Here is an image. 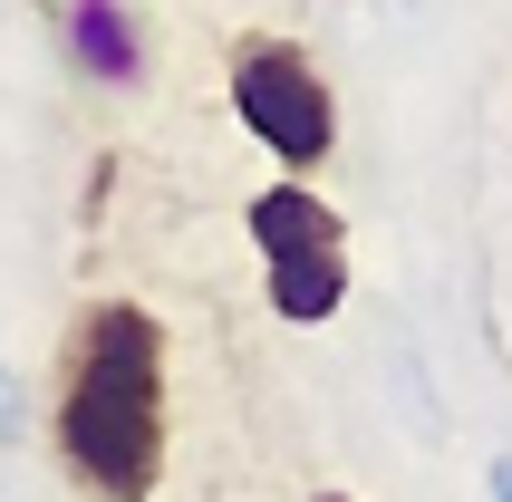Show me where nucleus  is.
I'll list each match as a JSON object with an SVG mask.
<instances>
[{
    "mask_svg": "<svg viewBox=\"0 0 512 502\" xmlns=\"http://www.w3.org/2000/svg\"><path fill=\"white\" fill-rule=\"evenodd\" d=\"M484 493H493V502H512V454H493V464H484Z\"/></svg>",
    "mask_w": 512,
    "mask_h": 502,
    "instance_id": "423d86ee",
    "label": "nucleus"
},
{
    "mask_svg": "<svg viewBox=\"0 0 512 502\" xmlns=\"http://www.w3.org/2000/svg\"><path fill=\"white\" fill-rule=\"evenodd\" d=\"M20 425H29V416H20V377H0V445H10Z\"/></svg>",
    "mask_w": 512,
    "mask_h": 502,
    "instance_id": "39448f33",
    "label": "nucleus"
},
{
    "mask_svg": "<svg viewBox=\"0 0 512 502\" xmlns=\"http://www.w3.org/2000/svg\"><path fill=\"white\" fill-rule=\"evenodd\" d=\"M58 29H68V58H78L87 78L145 87V39H136V20H126V0H68Z\"/></svg>",
    "mask_w": 512,
    "mask_h": 502,
    "instance_id": "20e7f679",
    "label": "nucleus"
},
{
    "mask_svg": "<svg viewBox=\"0 0 512 502\" xmlns=\"http://www.w3.org/2000/svg\"><path fill=\"white\" fill-rule=\"evenodd\" d=\"M242 232L261 251V300H271V319L319 329V319L348 309V223L310 174H271L242 203Z\"/></svg>",
    "mask_w": 512,
    "mask_h": 502,
    "instance_id": "7ed1b4c3",
    "label": "nucleus"
},
{
    "mask_svg": "<svg viewBox=\"0 0 512 502\" xmlns=\"http://www.w3.org/2000/svg\"><path fill=\"white\" fill-rule=\"evenodd\" d=\"M49 454L78 502H155L174 454L165 416V319L145 300H87L58 338Z\"/></svg>",
    "mask_w": 512,
    "mask_h": 502,
    "instance_id": "f257e3e1",
    "label": "nucleus"
},
{
    "mask_svg": "<svg viewBox=\"0 0 512 502\" xmlns=\"http://www.w3.org/2000/svg\"><path fill=\"white\" fill-rule=\"evenodd\" d=\"M310 502H358V493H310Z\"/></svg>",
    "mask_w": 512,
    "mask_h": 502,
    "instance_id": "0eeeda50",
    "label": "nucleus"
},
{
    "mask_svg": "<svg viewBox=\"0 0 512 502\" xmlns=\"http://www.w3.org/2000/svg\"><path fill=\"white\" fill-rule=\"evenodd\" d=\"M223 97H232V126L271 155L281 174H319L339 155V87L300 39L281 29H242L223 49Z\"/></svg>",
    "mask_w": 512,
    "mask_h": 502,
    "instance_id": "f03ea898",
    "label": "nucleus"
}]
</instances>
